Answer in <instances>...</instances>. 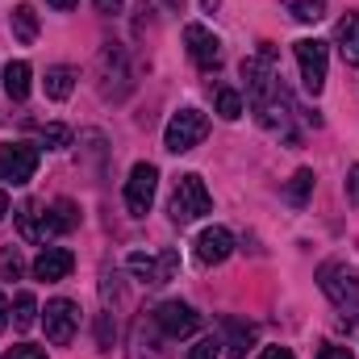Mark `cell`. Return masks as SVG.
<instances>
[{
  "label": "cell",
  "mask_w": 359,
  "mask_h": 359,
  "mask_svg": "<svg viewBox=\"0 0 359 359\" xmlns=\"http://www.w3.org/2000/svg\"><path fill=\"white\" fill-rule=\"evenodd\" d=\"M4 213H8V196L0 192V222H4Z\"/></svg>",
  "instance_id": "cell-38"
},
{
  "label": "cell",
  "mask_w": 359,
  "mask_h": 359,
  "mask_svg": "<svg viewBox=\"0 0 359 359\" xmlns=\"http://www.w3.org/2000/svg\"><path fill=\"white\" fill-rule=\"evenodd\" d=\"M251 339H255L251 326H243V322H226V343H222V347H226L234 359H243L247 355V347H251Z\"/></svg>",
  "instance_id": "cell-22"
},
{
  "label": "cell",
  "mask_w": 359,
  "mask_h": 359,
  "mask_svg": "<svg viewBox=\"0 0 359 359\" xmlns=\"http://www.w3.org/2000/svg\"><path fill=\"white\" fill-rule=\"evenodd\" d=\"M318 359H355L351 355V347H339V343H330V347H322Z\"/></svg>",
  "instance_id": "cell-30"
},
{
  "label": "cell",
  "mask_w": 359,
  "mask_h": 359,
  "mask_svg": "<svg viewBox=\"0 0 359 359\" xmlns=\"http://www.w3.org/2000/svg\"><path fill=\"white\" fill-rule=\"evenodd\" d=\"M13 34H17V42L34 46V38H38V13L29 4H17L13 8Z\"/></svg>",
  "instance_id": "cell-21"
},
{
  "label": "cell",
  "mask_w": 359,
  "mask_h": 359,
  "mask_svg": "<svg viewBox=\"0 0 359 359\" xmlns=\"http://www.w3.org/2000/svg\"><path fill=\"white\" fill-rule=\"evenodd\" d=\"M217 113H222L226 121H238V117H243V96L234 88H217Z\"/></svg>",
  "instance_id": "cell-26"
},
{
  "label": "cell",
  "mask_w": 359,
  "mask_h": 359,
  "mask_svg": "<svg viewBox=\"0 0 359 359\" xmlns=\"http://www.w3.org/2000/svg\"><path fill=\"white\" fill-rule=\"evenodd\" d=\"M72 268H76V255L67 251V247H46L38 259H34V276L38 280H67L72 276Z\"/></svg>",
  "instance_id": "cell-14"
},
{
  "label": "cell",
  "mask_w": 359,
  "mask_h": 359,
  "mask_svg": "<svg viewBox=\"0 0 359 359\" xmlns=\"http://www.w3.org/2000/svg\"><path fill=\"white\" fill-rule=\"evenodd\" d=\"M234 255V234L226 226H209L201 238H196V259L201 264H226Z\"/></svg>",
  "instance_id": "cell-12"
},
{
  "label": "cell",
  "mask_w": 359,
  "mask_h": 359,
  "mask_svg": "<svg viewBox=\"0 0 359 359\" xmlns=\"http://www.w3.org/2000/svg\"><path fill=\"white\" fill-rule=\"evenodd\" d=\"M126 268L134 271L142 284H168L180 268V255L176 251H163V255H142V251H134V255L126 259Z\"/></svg>",
  "instance_id": "cell-10"
},
{
  "label": "cell",
  "mask_w": 359,
  "mask_h": 359,
  "mask_svg": "<svg viewBox=\"0 0 359 359\" xmlns=\"http://www.w3.org/2000/svg\"><path fill=\"white\" fill-rule=\"evenodd\" d=\"M318 288L330 297V305L351 322L359 318V271L347 268V264H339V259H330V264H322L318 268Z\"/></svg>",
  "instance_id": "cell-1"
},
{
  "label": "cell",
  "mask_w": 359,
  "mask_h": 359,
  "mask_svg": "<svg viewBox=\"0 0 359 359\" xmlns=\"http://www.w3.org/2000/svg\"><path fill=\"white\" fill-rule=\"evenodd\" d=\"M159 326H155V318L147 322V318H138L134 322V334H130V359H168V351H159Z\"/></svg>",
  "instance_id": "cell-15"
},
{
  "label": "cell",
  "mask_w": 359,
  "mask_h": 359,
  "mask_svg": "<svg viewBox=\"0 0 359 359\" xmlns=\"http://www.w3.org/2000/svg\"><path fill=\"white\" fill-rule=\"evenodd\" d=\"M67 142H72V130H67V126H59V121L42 126V147H46V151H63Z\"/></svg>",
  "instance_id": "cell-27"
},
{
  "label": "cell",
  "mask_w": 359,
  "mask_h": 359,
  "mask_svg": "<svg viewBox=\"0 0 359 359\" xmlns=\"http://www.w3.org/2000/svg\"><path fill=\"white\" fill-rule=\"evenodd\" d=\"M21 271V259L17 255H4V276H17Z\"/></svg>",
  "instance_id": "cell-36"
},
{
  "label": "cell",
  "mask_w": 359,
  "mask_h": 359,
  "mask_svg": "<svg viewBox=\"0 0 359 359\" xmlns=\"http://www.w3.org/2000/svg\"><path fill=\"white\" fill-rule=\"evenodd\" d=\"M100 88H104V96H113V80H117V92L126 96L130 92V72H126V50L121 46H104L100 50Z\"/></svg>",
  "instance_id": "cell-13"
},
{
  "label": "cell",
  "mask_w": 359,
  "mask_h": 359,
  "mask_svg": "<svg viewBox=\"0 0 359 359\" xmlns=\"http://www.w3.org/2000/svg\"><path fill=\"white\" fill-rule=\"evenodd\" d=\"M309 192H313V172H309V168H301L297 176L288 180V192H284V196H288V205H292V209H305Z\"/></svg>",
  "instance_id": "cell-23"
},
{
  "label": "cell",
  "mask_w": 359,
  "mask_h": 359,
  "mask_svg": "<svg viewBox=\"0 0 359 359\" xmlns=\"http://www.w3.org/2000/svg\"><path fill=\"white\" fill-rule=\"evenodd\" d=\"M180 4H184V0H159V13L172 17V13H180Z\"/></svg>",
  "instance_id": "cell-35"
},
{
  "label": "cell",
  "mask_w": 359,
  "mask_h": 359,
  "mask_svg": "<svg viewBox=\"0 0 359 359\" xmlns=\"http://www.w3.org/2000/svg\"><path fill=\"white\" fill-rule=\"evenodd\" d=\"M205 134H209V117L201 109H180L176 117L168 121V130H163V147L172 155H184L196 142H205Z\"/></svg>",
  "instance_id": "cell-4"
},
{
  "label": "cell",
  "mask_w": 359,
  "mask_h": 359,
  "mask_svg": "<svg viewBox=\"0 0 359 359\" xmlns=\"http://www.w3.org/2000/svg\"><path fill=\"white\" fill-rule=\"evenodd\" d=\"M155 188H159V168L155 163H134L126 180V209L134 217H147L155 205Z\"/></svg>",
  "instance_id": "cell-5"
},
{
  "label": "cell",
  "mask_w": 359,
  "mask_h": 359,
  "mask_svg": "<svg viewBox=\"0 0 359 359\" xmlns=\"http://www.w3.org/2000/svg\"><path fill=\"white\" fill-rule=\"evenodd\" d=\"M121 4H126V0H96L100 13H121Z\"/></svg>",
  "instance_id": "cell-33"
},
{
  "label": "cell",
  "mask_w": 359,
  "mask_h": 359,
  "mask_svg": "<svg viewBox=\"0 0 359 359\" xmlns=\"http://www.w3.org/2000/svg\"><path fill=\"white\" fill-rule=\"evenodd\" d=\"M184 46H188V55H192V63L201 72H213L222 63V42L205 25H184Z\"/></svg>",
  "instance_id": "cell-11"
},
{
  "label": "cell",
  "mask_w": 359,
  "mask_h": 359,
  "mask_svg": "<svg viewBox=\"0 0 359 359\" xmlns=\"http://www.w3.org/2000/svg\"><path fill=\"white\" fill-rule=\"evenodd\" d=\"M46 217H50V234H67V230H76L80 226V209L63 196V201H55L50 209H46Z\"/></svg>",
  "instance_id": "cell-20"
},
{
  "label": "cell",
  "mask_w": 359,
  "mask_h": 359,
  "mask_svg": "<svg viewBox=\"0 0 359 359\" xmlns=\"http://www.w3.org/2000/svg\"><path fill=\"white\" fill-rule=\"evenodd\" d=\"M217 355H222V339H213V334L201 339V343L188 351V359H217Z\"/></svg>",
  "instance_id": "cell-28"
},
{
  "label": "cell",
  "mask_w": 359,
  "mask_h": 359,
  "mask_svg": "<svg viewBox=\"0 0 359 359\" xmlns=\"http://www.w3.org/2000/svg\"><path fill=\"white\" fill-rule=\"evenodd\" d=\"M38 322V301H34V292H17V301H13V326L17 330H29Z\"/></svg>",
  "instance_id": "cell-24"
},
{
  "label": "cell",
  "mask_w": 359,
  "mask_h": 359,
  "mask_svg": "<svg viewBox=\"0 0 359 359\" xmlns=\"http://www.w3.org/2000/svg\"><path fill=\"white\" fill-rule=\"evenodd\" d=\"M38 172V147L34 142H4L0 147V180L4 184H29Z\"/></svg>",
  "instance_id": "cell-6"
},
{
  "label": "cell",
  "mask_w": 359,
  "mask_h": 359,
  "mask_svg": "<svg viewBox=\"0 0 359 359\" xmlns=\"http://www.w3.org/2000/svg\"><path fill=\"white\" fill-rule=\"evenodd\" d=\"M347 196H351V205H359V163L347 172Z\"/></svg>",
  "instance_id": "cell-31"
},
{
  "label": "cell",
  "mask_w": 359,
  "mask_h": 359,
  "mask_svg": "<svg viewBox=\"0 0 359 359\" xmlns=\"http://www.w3.org/2000/svg\"><path fill=\"white\" fill-rule=\"evenodd\" d=\"M13 322V309H8V301H4V292H0V330Z\"/></svg>",
  "instance_id": "cell-34"
},
{
  "label": "cell",
  "mask_w": 359,
  "mask_h": 359,
  "mask_svg": "<svg viewBox=\"0 0 359 359\" xmlns=\"http://www.w3.org/2000/svg\"><path fill=\"white\" fill-rule=\"evenodd\" d=\"M155 326L163 330V339H188L196 326H201V313L188 305V301H163V305H155Z\"/></svg>",
  "instance_id": "cell-9"
},
{
  "label": "cell",
  "mask_w": 359,
  "mask_h": 359,
  "mask_svg": "<svg viewBox=\"0 0 359 359\" xmlns=\"http://www.w3.org/2000/svg\"><path fill=\"white\" fill-rule=\"evenodd\" d=\"M326 42H318V38H301L297 42V63H301V84L309 96H318V92L326 88Z\"/></svg>",
  "instance_id": "cell-8"
},
{
  "label": "cell",
  "mask_w": 359,
  "mask_h": 359,
  "mask_svg": "<svg viewBox=\"0 0 359 359\" xmlns=\"http://www.w3.org/2000/svg\"><path fill=\"white\" fill-rule=\"evenodd\" d=\"M334 42H339V50H343L347 63H359V13H347L334 25Z\"/></svg>",
  "instance_id": "cell-17"
},
{
  "label": "cell",
  "mask_w": 359,
  "mask_h": 359,
  "mask_svg": "<svg viewBox=\"0 0 359 359\" xmlns=\"http://www.w3.org/2000/svg\"><path fill=\"white\" fill-rule=\"evenodd\" d=\"M209 209H213V196H209L205 180L196 176V172L180 176L176 180V192H172V222H176V226H188V222L205 217Z\"/></svg>",
  "instance_id": "cell-2"
},
{
  "label": "cell",
  "mask_w": 359,
  "mask_h": 359,
  "mask_svg": "<svg viewBox=\"0 0 359 359\" xmlns=\"http://www.w3.org/2000/svg\"><path fill=\"white\" fill-rule=\"evenodd\" d=\"M201 4H205V8H209V13H213V8H217V0H201Z\"/></svg>",
  "instance_id": "cell-39"
},
{
  "label": "cell",
  "mask_w": 359,
  "mask_h": 359,
  "mask_svg": "<svg viewBox=\"0 0 359 359\" xmlns=\"http://www.w3.org/2000/svg\"><path fill=\"white\" fill-rule=\"evenodd\" d=\"M17 230H21V238H29V243H46V238H50V217L42 213L38 201H25V205L17 209Z\"/></svg>",
  "instance_id": "cell-16"
},
{
  "label": "cell",
  "mask_w": 359,
  "mask_h": 359,
  "mask_svg": "<svg viewBox=\"0 0 359 359\" xmlns=\"http://www.w3.org/2000/svg\"><path fill=\"white\" fill-rule=\"evenodd\" d=\"M50 8H59V13H67V8H76V0H46Z\"/></svg>",
  "instance_id": "cell-37"
},
{
  "label": "cell",
  "mask_w": 359,
  "mask_h": 359,
  "mask_svg": "<svg viewBox=\"0 0 359 359\" xmlns=\"http://www.w3.org/2000/svg\"><path fill=\"white\" fill-rule=\"evenodd\" d=\"M243 80H247L251 109H259V104L280 96V80H276V67H271V42H264V50L255 59H243Z\"/></svg>",
  "instance_id": "cell-3"
},
{
  "label": "cell",
  "mask_w": 359,
  "mask_h": 359,
  "mask_svg": "<svg viewBox=\"0 0 359 359\" xmlns=\"http://www.w3.org/2000/svg\"><path fill=\"white\" fill-rule=\"evenodd\" d=\"M284 8L297 21H322L326 17V0H284Z\"/></svg>",
  "instance_id": "cell-25"
},
{
  "label": "cell",
  "mask_w": 359,
  "mask_h": 359,
  "mask_svg": "<svg viewBox=\"0 0 359 359\" xmlns=\"http://www.w3.org/2000/svg\"><path fill=\"white\" fill-rule=\"evenodd\" d=\"M259 359H297V355H292L288 347H268V351H264Z\"/></svg>",
  "instance_id": "cell-32"
},
{
  "label": "cell",
  "mask_w": 359,
  "mask_h": 359,
  "mask_svg": "<svg viewBox=\"0 0 359 359\" xmlns=\"http://www.w3.org/2000/svg\"><path fill=\"white\" fill-rule=\"evenodd\" d=\"M46 318V339L55 343V347H67L72 339H76V330H80V305L76 301H67V297H55L46 309H42Z\"/></svg>",
  "instance_id": "cell-7"
},
{
  "label": "cell",
  "mask_w": 359,
  "mask_h": 359,
  "mask_svg": "<svg viewBox=\"0 0 359 359\" xmlns=\"http://www.w3.org/2000/svg\"><path fill=\"white\" fill-rule=\"evenodd\" d=\"M29 76H34V72H29L25 59L8 63V67H4V96H8V100H25V96H29Z\"/></svg>",
  "instance_id": "cell-18"
},
{
  "label": "cell",
  "mask_w": 359,
  "mask_h": 359,
  "mask_svg": "<svg viewBox=\"0 0 359 359\" xmlns=\"http://www.w3.org/2000/svg\"><path fill=\"white\" fill-rule=\"evenodd\" d=\"M0 359H46V351H42V347H29V343H21V347H8Z\"/></svg>",
  "instance_id": "cell-29"
},
{
  "label": "cell",
  "mask_w": 359,
  "mask_h": 359,
  "mask_svg": "<svg viewBox=\"0 0 359 359\" xmlns=\"http://www.w3.org/2000/svg\"><path fill=\"white\" fill-rule=\"evenodd\" d=\"M72 92H76V67L59 63V67L46 72V96H50V100H67Z\"/></svg>",
  "instance_id": "cell-19"
}]
</instances>
